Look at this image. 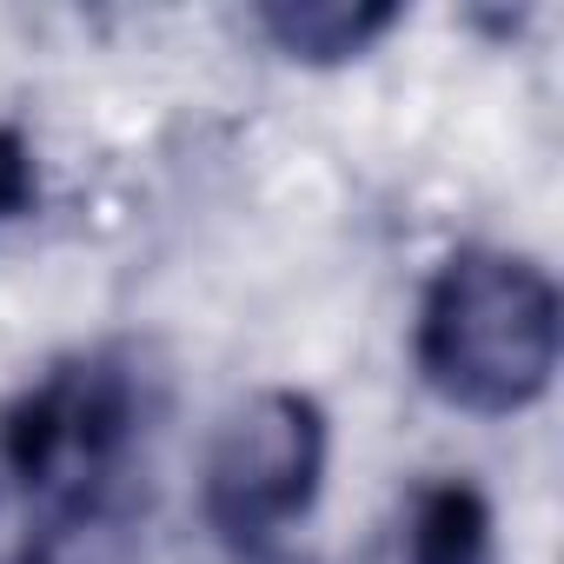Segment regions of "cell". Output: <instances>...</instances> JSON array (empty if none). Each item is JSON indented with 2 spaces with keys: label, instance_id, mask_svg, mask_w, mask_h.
I'll list each match as a JSON object with an SVG mask.
<instances>
[{
  "label": "cell",
  "instance_id": "1",
  "mask_svg": "<svg viewBox=\"0 0 564 564\" xmlns=\"http://www.w3.org/2000/svg\"><path fill=\"white\" fill-rule=\"evenodd\" d=\"M564 346L557 286L531 252L505 246H465L452 252L419 300L412 359L419 379L471 412V419H511L551 392Z\"/></svg>",
  "mask_w": 564,
  "mask_h": 564
},
{
  "label": "cell",
  "instance_id": "2",
  "mask_svg": "<svg viewBox=\"0 0 564 564\" xmlns=\"http://www.w3.org/2000/svg\"><path fill=\"white\" fill-rule=\"evenodd\" d=\"M326 458H333V425L313 392L265 386L246 405H232L199 471V505L213 538L232 557L265 564L279 538L319 505Z\"/></svg>",
  "mask_w": 564,
  "mask_h": 564
},
{
  "label": "cell",
  "instance_id": "3",
  "mask_svg": "<svg viewBox=\"0 0 564 564\" xmlns=\"http://www.w3.org/2000/svg\"><path fill=\"white\" fill-rule=\"evenodd\" d=\"M133 425H140V386L127 359L113 352L61 359L0 412V471L54 511H87L113 485Z\"/></svg>",
  "mask_w": 564,
  "mask_h": 564
},
{
  "label": "cell",
  "instance_id": "4",
  "mask_svg": "<svg viewBox=\"0 0 564 564\" xmlns=\"http://www.w3.org/2000/svg\"><path fill=\"white\" fill-rule=\"evenodd\" d=\"M259 28L286 61L339 67L359 61L379 34H392L399 8L392 0H272V8H259Z\"/></svg>",
  "mask_w": 564,
  "mask_h": 564
},
{
  "label": "cell",
  "instance_id": "5",
  "mask_svg": "<svg viewBox=\"0 0 564 564\" xmlns=\"http://www.w3.org/2000/svg\"><path fill=\"white\" fill-rule=\"evenodd\" d=\"M405 564H498L491 505L471 478H438L412 498L405 518Z\"/></svg>",
  "mask_w": 564,
  "mask_h": 564
},
{
  "label": "cell",
  "instance_id": "6",
  "mask_svg": "<svg viewBox=\"0 0 564 564\" xmlns=\"http://www.w3.org/2000/svg\"><path fill=\"white\" fill-rule=\"evenodd\" d=\"M41 199V166H34V147L14 120H0V226L28 219Z\"/></svg>",
  "mask_w": 564,
  "mask_h": 564
},
{
  "label": "cell",
  "instance_id": "7",
  "mask_svg": "<svg viewBox=\"0 0 564 564\" xmlns=\"http://www.w3.org/2000/svg\"><path fill=\"white\" fill-rule=\"evenodd\" d=\"M0 564H34V557H0Z\"/></svg>",
  "mask_w": 564,
  "mask_h": 564
}]
</instances>
